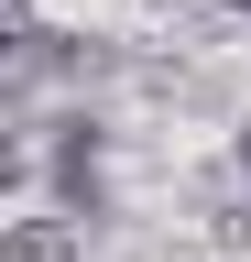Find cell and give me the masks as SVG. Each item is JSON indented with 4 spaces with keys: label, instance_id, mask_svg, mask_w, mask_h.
Wrapping results in <instances>:
<instances>
[{
    "label": "cell",
    "instance_id": "2",
    "mask_svg": "<svg viewBox=\"0 0 251 262\" xmlns=\"http://www.w3.org/2000/svg\"><path fill=\"white\" fill-rule=\"evenodd\" d=\"M240 175H251V120H240Z\"/></svg>",
    "mask_w": 251,
    "mask_h": 262
},
{
    "label": "cell",
    "instance_id": "1",
    "mask_svg": "<svg viewBox=\"0 0 251 262\" xmlns=\"http://www.w3.org/2000/svg\"><path fill=\"white\" fill-rule=\"evenodd\" d=\"M87 251V219H11L0 229V262H77Z\"/></svg>",
    "mask_w": 251,
    "mask_h": 262
},
{
    "label": "cell",
    "instance_id": "3",
    "mask_svg": "<svg viewBox=\"0 0 251 262\" xmlns=\"http://www.w3.org/2000/svg\"><path fill=\"white\" fill-rule=\"evenodd\" d=\"M218 11H251V0H218Z\"/></svg>",
    "mask_w": 251,
    "mask_h": 262
}]
</instances>
